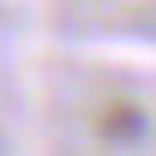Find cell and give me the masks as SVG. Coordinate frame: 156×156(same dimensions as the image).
Instances as JSON below:
<instances>
[{
  "label": "cell",
  "instance_id": "obj_1",
  "mask_svg": "<svg viewBox=\"0 0 156 156\" xmlns=\"http://www.w3.org/2000/svg\"><path fill=\"white\" fill-rule=\"evenodd\" d=\"M102 126H108V132H120V138H126V132H138V114H132V102H114Z\"/></svg>",
  "mask_w": 156,
  "mask_h": 156
}]
</instances>
